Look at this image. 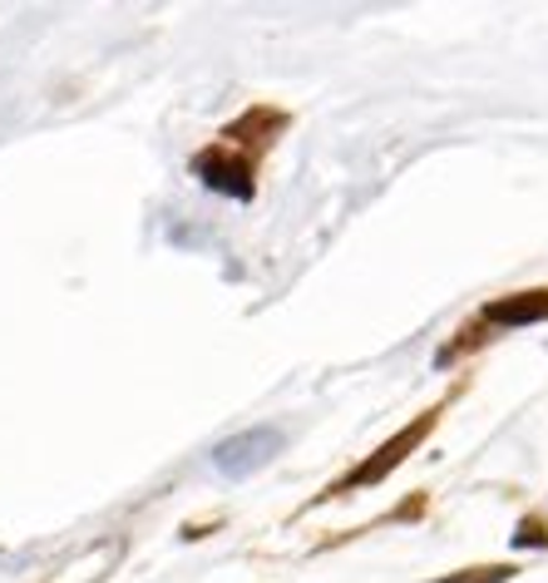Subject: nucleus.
Returning <instances> with one entry per match:
<instances>
[{"mask_svg": "<svg viewBox=\"0 0 548 583\" xmlns=\"http://www.w3.org/2000/svg\"><path fill=\"white\" fill-rule=\"evenodd\" d=\"M435 415H440V411H425V415H415V421H410L406 431H396V435H390V441L381 445V450L371 455V460H365L361 470H356V475H346L341 485L332 489V495H346V489H365V485H381V480H386L390 470H396V464L406 460V455L415 450V445H420V441H425V435L435 431Z\"/></svg>", "mask_w": 548, "mask_h": 583, "instance_id": "f257e3e1", "label": "nucleus"}, {"mask_svg": "<svg viewBox=\"0 0 548 583\" xmlns=\"http://www.w3.org/2000/svg\"><path fill=\"white\" fill-rule=\"evenodd\" d=\"M194 173L208 188H217V194H227V198H242V203L252 198V163L233 149H203L194 159Z\"/></svg>", "mask_w": 548, "mask_h": 583, "instance_id": "f03ea898", "label": "nucleus"}, {"mask_svg": "<svg viewBox=\"0 0 548 583\" xmlns=\"http://www.w3.org/2000/svg\"><path fill=\"white\" fill-rule=\"evenodd\" d=\"M277 450H282V435L262 425V431H248V435L223 441L213 450V464L223 470V475H252V470H262V464H267Z\"/></svg>", "mask_w": 548, "mask_h": 583, "instance_id": "7ed1b4c3", "label": "nucleus"}, {"mask_svg": "<svg viewBox=\"0 0 548 583\" xmlns=\"http://www.w3.org/2000/svg\"><path fill=\"white\" fill-rule=\"evenodd\" d=\"M484 317L499 326H534V322H548V287H534V292H514V297H495L484 307Z\"/></svg>", "mask_w": 548, "mask_h": 583, "instance_id": "20e7f679", "label": "nucleus"}, {"mask_svg": "<svg viewBox=\"0 0 548 583\" xmlns=\"http://www.w3.org/2000/svg\"><path fill=\"white\" fill-rule=\"evenodd\" d=\"M514 563H479V569H460L450 579H435V583H509L514 579Z\"/></svg>", "mask_w": 548, "mask_h": 583, "instance_id": "39448f33", "label": "nucleus"}, {"mask_svg": "<svg viewBox=\"0 0 548 583\" xmlns=\"http://www.w3.org/2000/svg\"><path fill=\"white\" fill-rule=\"evenodd\" d=\"M514 544H524V549H544L548 544V530H544V519H524L514 534Z\"/></svg>", "mask_w": 548, "mask_h": 583, "instance_id": "423d86ee", "label": "nucleus"}]
</instances>
